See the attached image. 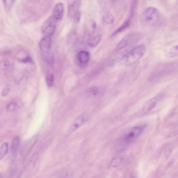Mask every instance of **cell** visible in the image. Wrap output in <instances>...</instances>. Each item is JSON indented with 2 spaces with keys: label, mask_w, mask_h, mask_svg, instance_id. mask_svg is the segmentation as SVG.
<instances>
[{
  "label": "cell",
  "mask_w": 178,
  "mask_h": 178,
  "mask_svg": "<svg viewBox=\"0 0 178 178\" xmlns=\"http://www.w3.org/2000/svg\"><path fill=\"white\" fill-rule=\"evenodd\" d=\"M146 47L141 44L131 50L125 55L123 58V61L127 65H131L138 61L145 54Z\"/></svg>",
  "instance_id": "cell-1"
},
{
  "label": "cell",
  "mask_w": 178,
  "mask_h": 178,
  "mask_svg": "<svg viewBox=\"0 0 178 178\" xmlns=\"http://www.w3.org/2000/svg\"><path fill=\"white\" fill-rule=\"evenodd\" d=\"M143 16L145 22L150 24H156L159 22L160 18L158 10L152 7L146 8L143 13Z\"/></svg>",
  "instance_id": "cell-2"
},
{
  "label": "cell",
  "mask_w": 178,
  "mask_h": 178,
  "mask_svg": "<svg viewBox=\"0 0 178 178\" xmlns=\"http://www.w3.org/2000/svg\"><path fill=\"white\" fill-rule=\"evenodd\" d=\"M141 35L139 33H133L127 35L122 39L116 46V50H119L125 47L129 44L139 41L141 39Z\"/></svg>",
  "instance_id": "cell-3"
},
{
  "label": "cell",
  "mask_w": 178,
  "mask_h": 178,
  "mask_svg": "<svg viewBox=\"0 0 178 178\" xmlns=\"http://www.w3.org/2000/svg\"><path fill=\"white\" fill-rule=\"evenodd\" d=\"M145 125L133 127L130 129L124 136V141L125 142L129 143L136 138L141 134L146 128Z\"/></svg>",
  "instance_id": "cell-4"
},
{
  "label": "cell",
  "mask_w": 178,
  "mask_h": 178,
  "mask_svg": "<svg viewBox=\"0 0 178 178\" xmlns=\"http://www.w3.org/2000/svg\"><path fill=\"white\" fill-rule=\"evenodd\" d=\"M57 21L52 16L44 22L42 27V33L45 36H50L54 33Z\"/></svg>",
  "instance_id": "cell-5"
},
{
  "label": "cell",
  "mask_w": 178,
  "mask_h": 178,
  "mask_svg": "<svg viewBox=\"0 0 178 178\" xmlns=\"http://www.w3.org/2000/svg\"><path fill=\"white\" fill-rule=\"evenodd\" d=\"M87 114H82L78 116L71 124L67 130V136L72 134L80 126L82 125L88 119Z\"/></svg>",
  "instance_id": "cell-6"
},
{
  "label": "cell",
  "mask_w": 178,
  "mask_h": 178,
  "mask_svg": "<svg viewBox=\"0 0 178 178\" xmlns=\"http://www.w3.org/2000/svg\"><path fill=\"white\" fill-rule=\"evenodd\" d=\"M174 67H175V64L173 65V63L172 64L169 63V64L162 65L156 70L151 78L153 77L154 79L156 78H158V77H162V76L169 74L173 70H174L176 67L173 68Z\"/></svg>",
  "instance_id": "cell-7"
},
{
  "label": "cell",
  "mask_w": 178,
  "mask_h": 178,
  "mask_svg": "<svg viewBox=\"0 0 178 178\" xmlns=\"http://www.w3.org/2000/svg\"><path fill=\"white\" fill-rule=\"evenodd\" d=\"M80 0H67L68 15L70 18L74 19L78 15V7Z\"/></svg>",
  "instance_id": "cell-8"
},
{
  "label": "cell",
  "mask_w": 178,
  "mask_h": 178,
  "mask_svg": "<svg viewBox=\"0 0 178 178\" xmlns=\"http://www.w3.org/2000/svg\"><path fill=\"white\" fill-rule=\"evenodd\" d=\"M161 96L159 95H158L147 102L142 109V112L143 113H146L154 109L159 100Z\"/></svg>",
  "instance_id": "cell-9"
},
{
  "label": "cell",
  "mask_w": 178,
  "mask_h": 178,
  "mask_svg": "<svg viewBox=\"0 0 178 178\" xmlns=\"http://www.w3.org/2000/svg\"><path fill=\"white\" fill-rule=\"evenodd\" d=\"M64 6L62 3H58L55 6L51 16L57 21L62 19L63 17Z\"/></svg>",
  "instance_id": "cell-10"
},
{
  "label": "cell",
  "mask_w": 178,
  "mask_h": 178,
  "mask_svg": "<svg viewBox=\"0 0 178 178\" xmlns=\"http://www.w3.org/2000/svg\"><path fill=\"white\" fill-rule=\"evenodd\" d=\"M50 36H45L42 39L39 43V46L41 50L44 52H47L49 50L51 46Z\"/></svg>",
  "instance_id": "cell-11"
},
{
  "label": "cell",
  "mask_w": 178,
  "mask_h": 178,
  "mask_svg": "<svg viewBox=\"0 0 178 178\" xmlns=\"http://www.w3.org/2000/svg\"><path fill=\"white\" fill-rule=\"evenodd\" d=\"M90 54L86 51H82L78 55V59L80 63L85 64L88 62L90 60Z\"/></svg>",
  "instance_id": "cell-12"
},
{
  "label": "cell",
  "mask_w": 178,
  "mask_h": 178,
  "mask_svg": "<svg viewBox=\"0 0 178 178\" xmlns=\"http://www.w3.org/2000/svg\"><path fill=\"white\" fill-rule=\"evenodd\" d=\"M133 14H131V16L130 17L128 18L127 20H126L123 24L121 26L119 27V28L116 30L113 34V36L123 31L125 29L128 28L130 26L131 22V19L132 17Z\"/></svg>",
  "instance_id": "cell-13"
},
{
  "label": "cell",
  "mask_w": 178,
  "mask_h": 178,
  "mask_svg": "<svg viewBox=\"0 0 178 178\" xmlns=\"http://www.w3.org/2000/svg\"><path fill=\"white\" fill-rule=\"evenodd\" d=\"M101 36L97 35L95 36L91 37L89 39L88 43L89 45L92 47L96 46L101 41Z\"/></svg>",
  "instance_id": "cell-14"
},
{
  "label": "cell",
  "mask_w": 178,
  "mask_h": 178,
  "mask_svg": "<svg viewBox=\"0 0 178 178\" xmlns=\"http://www.w3.org/2000/svg\"><path fill=\"white\" fill-rule=\"evenodd\" d=\"M103 21L106 24H112L114 22V18L111 13L108 12L104 15Z\"/></svg>",
  "instance_id": "cell-15"
},
{
  "label": "cell",
  "mask_w": 178,
  "mask_h": 178,
  "mask_svg": "<svg viewBox=\"0 0 178 178\" xmlns=\"http://www.w3.org/2000/svg\"><path fill=\"white\" fill-rule=\"evenodd\" d=\"M8 150V145L7 142L2 144L0 148V160L3 159L7 154Z\"/></svg>",
  "instance_id": "cell-16"
},
{
  "label": "cell",
  "mask_w": 178,
  "mask_h": 178,
  "mask_svg": "<svg viewBox=\"0 0 178 178\" xmlns=\"http://www.w3.org/2000/svg\"><path fill=\"white\" fill-rule=\"evenodd\" d=\"M20 138L16 136L14 138L12 142L11 149L13 153H15L17 150L20 142Z\"/></svg>",
  "instance_id": "cell-17"
},
{
  "label": "cell",
  "mask_w": 178,
  "mask_h": 178,
  "mask_svg": "<svg viewBox=\"0 0 178 178\" xmlns=\"http://www.w3.org/2000/svg\"><path fill=\"white\" fill-rule=\"evenodd\" d=\"M123 159L119 156L116 157L112 159L111 162V166L113 168H116L122 164Z\"/></svg>",
  "instance_id": "cell-18"
},
{
  "label": "cell",
  "mask_w": 178,
  "mask_h": 178,
  "mask_svg": "<svg viewBox=\"0 0 178 178\" xmlns=\"http://www.w3.org/2000/svg\"><path fill=\"white\" fill-rule=\"evenodd\" d=\"M178 45L175 46L173 47L169 50L167 54V56L168 58H175L178 56Z\"/></svg>",
  "instance_id": "cell-19"
},
{
  "label": "cell",
  "mask_w": 178,
  "mask_h": 178,
  "mask_svg": "<svg viewBox=\"0 0 178 178\" xmlns=\"http://www.w3.org/2000/svg\"><path fill=\"white\" fill-rule=\"evenodd\" d=\"M54 81V76L51 73L48 74L46 76V82L49 87H52L53 85Z\"/></svg>",
  "instance_id": "cell-20"
},
{
  "label": "cell",
  "mask_w": 178,
  "mask_h": 178,
  "mask_svg": "<svg viewBox=\"0 0 178 178\" xmlns=\"http://www.w3.org/2000/svg\"><path fill=\"white\" fill-rule=\"evenodd\" d=\"M10 63L7 61H3L0 62V69L3 70H6L10 66Z\"/></svg>",
  "instance_id": "cell-21"
},
{
  "label": "cell",
  "mask_w": 178,
  "mask_h": 178,
  "mask_svg": "<svg viewBox=\"0 0 178 178\" xmlns=\"http://www.w3.org/2000/svg\"><path fill=\"white\" fill-rule=\"evenodd\" d=\"M4 5L8 9H10L13 5L15 0H3Z\"/></svg>",
  "instance_id": "cell-22"
},
{
  "label": "cell",
  "mask_w": 178,
  "mask_h": 178,
  "mask_svg": "<svg viewBox=\"0 0 178 178\" xmlns=\"http://www.w3.org/2000/svg\"><path fill=\"white\" fill-rule=\"evenodd\" d=\"M39 154L37 152H36L33 154L32 156L31 157L30 160V164L31 166H34L36 162L37 161L38 158H39Z\"/></svg>",
  "instance_id": "cell-23"
},
{
  "label": "cell",
  "mask_w": 178,
  "mask_h": 178,
  "mask_svg": "<svg viewBox=\"0 0 178 178\" xmlns=\"http://www.w3.org/2000/svg\"><path fill=\"white\" fill-rule=\"evenodd\" d=\"M17 104L16 102H10L7 106V110L8 111L12 112L15 110Z\"/></svg>",
  "instance_id": "cell-24"
},
{
  "label": "cell",
  "mask_w": 178,
  "mask_h": 178,
  "mask_svg": "<svg viewBox=\"0 0 178 178\" xmlns=\"http://www.w3.org/2000/svg\"><path fill=\"white\" fill-rule=\"evenodd\" d=\"M90 94L93 95H96L98 93V90L96 88H93L89 91Z\"/></svg>",
  "instance_id": "cell-25"
},
{
  "label": "cell",
  "mask_w": 178,
  "mask_h": 178,
  "mask_svg": "<svg viewBox=\"0 0 178 178\" xmlns=\"http://www.w3.org/2000/svg\"><path fill=\"white\" fill-rule=\"evenodd\" d=\"M10 90V89L9 88L4 89V90L2 91L1 93L2 96H6V95L8 94V93H9Z\"/></svg>",
  "instance_id": "cell-26"
},
{
  "label": "cell",
  "mask_w": 178,
  "mask_h": 178,
  "mask_svg": "<svg viewBox=\"0 0 178 178\" xmlns=\"http://www.w3.org/2000/svg\"><path fill=\"white\" fill-rule=\"evenodd\" d=\"M114 1H115V0H114Z\"/></svg>",
  "instance_id": "cell-27"
}]
</instances>
